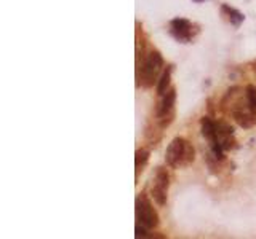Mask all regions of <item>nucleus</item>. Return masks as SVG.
I'll return each instance as SVG.
<instances>
[{"label": "nucleus", "mask_w": 256, "mask_h": 239, "mask_svg": "<svg viewBox=\"0 0 256 239\" xmlns=\"http://www.w3.org/2000/svg\"><path fill=\"white\" fill-rule=\"evenodd\" d=\"M245 91H247L248 105H250V109L255 112V110H256V88L253 86V84H248Z\"/></svg>", "instance_id": "12"}, {"label": "nucleus", "mask_w": 256, "mask_h": 239, "mask_svg": "<svg viewBox=\"0 0 256 239\" xmlns=\"http://www.w3.org/2000/svg\"><path fill=\"white\" fill-rule=\"evenodd\" d=\"M232 117L237 121L239 126L242 128H252L255 123H256V118L253 115V110H244V109H234L232 110Z\"/></svg>", "instance_id": "8"}, {"label": "nucleus", "mask_w": 256, "mask_h": 239, "mask_svg": "<svg viewBox=\"0 0 256 239\" xmlns=\"http://www.w3.org/2000/svg\"><path fill=\"white\" fill-rule=\"evenodd\" d=\"M195 157L194 147L183 137H175L168 144L167 152H165V161L173 169H179L189 166Z\"/></svg>", "instance_id": "1"}, {"label": "nucleus", "mask_w": 256, "mask_h": 239, "mask_svg": "<svg viewBox=\"0 0 256 239\" xmlns=\"http://www.w3.org/2000/svg\"><path fill=\"white\" fill-rule=\"evenodd\" d=\"M171 72H173V66H168V67L162 72L160 80H159V83H157V94H159V96H163L165 92L168 91L170 80H171Z\"/></svg>", "instance_id": "9"}, {"label": "nucleus", "mask_w": 256, "mask_h": 239, "mask_svg": "<svg viewBox=\"0 0 256 239\" xmlns=\"http://www.w3.org/2000/svg\"><path fill=\"white\" fill-rule=\"evenodd\" d=\"M147 235H146V227H139V225H136V238H146Z\"/></svg>", "instance_id": "13"}, {"label": "nucleus", "mask_w": 256, "mask_h": 239, "mask_svg": "<svg viewBox=\"0 0 256 239\" xmlns=\"http://www.w3.org/2000/svg\"><path fill=\"white\" fill-rule=\"evenodd\" d=\"M171 34L179 42H189L192 38V24L187 19H173L171 21Z\"/></svg>", "instance_id": "7"}, {"label": "nucleus", "mask_w": 256, "mask_h": 239, "mask_svg": "<svg viewBox=\"0 0 256 239\" xmlns=\"http://www.w3.org/2000/svg\"><path fill=\"white\" fill-rule=\"evenodd\" d=\"M163 69V58L159 51H152L147 56V59L142 64V72H141V83L146 88L152 86L154 81L157 80V77L162 72Z\"/></svg>", "instance_id": "2"}, {"label": "nucleus", "mask_w": 256, "mask_h": 239, "mask_svg": "<svg viewBox=\"0 0 256 239\" xmlns=\"http://www.w3.org/2000/svg\"><path fill=\"white\" fill-rule=\"evenodd\" d=\"M175 101H176V89L170 88L163 94L162 104L159 105V110H157V118H159L162 128L170 126V123L173 121V115H175L173 107H175Z\"/></svg>", "instance_id": "5"}, {"label": "nucleus", "mask_w": 256, "mask_h": 239, "mask_svg": "<svg viewBox=\"0 0 256 239\" xmlns=\"http://www.w3.org/2000/svg\"><path fill=\"white\" fill-rule=\"evenodd\" d=\"M168 187H170V175L165 167H157V172L154 177V185L152 190H150V195H152L154 201L159 206L167 204V193H168Z\"/></svg>", "instance_id": "4"}, {"label": "nucleus", "mask_w": 256, "mask_h": 239, "mask_svg": "<svg viewBox=\"0 0 256 239\" xmlns=\"http://www.w3.org/2000/svg\"><path fill=\"white\" fill-rule=\"evenodd\" d=\"M221 10L224 11V13H228V18H229V21H231V24H234V26H240V22L244 21V14L240 13V11H237L236 8H232V6H229V5H223L221 6Z\"/></svg>", "instance_id": "10"}, {"label": "nucleus", "mask_w": 256, "mask_h": 239, "mask_svg": "<svg viewBox=\"0 0 256 239\" xmlns=\"http://www.w3.org/2000/svg\"><path fill=\"white\" fill-rule=\"evenodd\" d=\"M136 220L146 228H155L159 225V214L152 207L146 196L136 198Z\"/></svg>", "instance_id": "3"}, {"label": "nucleus", "mask_w": 256, "mask_h": 239, "mask_svg": "<svg viewBox=\"0 0 256 239\" xmlns=\"http://www.w3.org/2000/svg\"><path fill=\"white\" fill-rule=\"evenodd\" d=\"M202 134L210 142V147H212L216 159H223L224 155H223V147H221L220 139H218V133H216V123H213L208 117L202 118Z\"/></svg>", "instance_id": "6"}, {"label": "nucleus", "mask_w": 256, "mask_h": 239, "mask_svg": "<svg viewBox=\"0 0 256 239\" xmlns=\"http://www.w3.org/2000/svg\"><path fill=\"white\" fill-rule=\"evenodd\" d=\"M147 159H149V152L147 150L141 149V150L136 152V157H134V166H136V171H141V169L146 166Z\"/></svg>", "instance_id": "11"}]
</instances>
